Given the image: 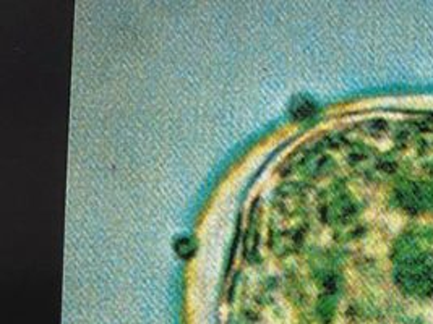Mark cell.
<instances>
[{"mask_svg": "<svg viewBox=\"0 0 433 324\" xmlns=\"http://www.w3.org/2000/svg\"><path fill=\"white\" fill-rule=\"evenodd\" d=\"M258 201L253 203L252 211H250V220H249V229L247 235H245V258L250 261H255L258 253Z\"/></svg>", "mask_w": 433, "mask_h": 324, "instance_id": "1", "label": "cell"}, {"mask_svg": "<svg viewBox=\"0 0 433 324\" xmlns=\"http://www.w3.org/2000/svg\"><path fill=\"white\" fill-rule=\"evenodd\" d=\"M174 248L177 251V254H179L180 258H192L195 251H197V245H195V242L192 240V238H177L175 243H174Z\"/></svg>", "mask_w": 433, "mask_h": 324, "instance_id": "2", "label": "cell"}]
</instances>
